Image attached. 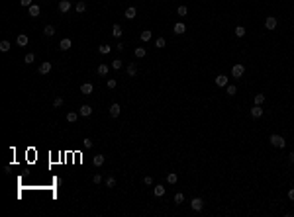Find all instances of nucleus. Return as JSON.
I'll return each instance as SVG.
<instances>
[{"instance_id": "obj_45", "label": "nucleus", "mask_w": 294, "mask_h": 217, "mask_svg": "<svg viewBox=\"0 0 294 217\" xmlns=\"http://www.w3.org/2000/svg\"><path fill=\"white\" fill-rule=\"evenodd\" d=\"M288 199H290V202H294V188H290V190H288Z\"/></svg>"}, {"instance_id": "obj_9", "label": "nucleus", "mask_w": 294, "mask_h": 217, "mask_svg": "<svg viewBox=\"0 0 294 217\" xmlns=\"http://www.w3.org/2000/svg\"><path fill=\"white\" fill-rule=\"evenodd\" d=\"M59 49H61V51H69V49H71V39H69V37H65V39H61V43H59Z\"/></svg>"}, {"instance_id": "obj_17", "label": "nucleus", "mask_w": 294, "mask_h": 217, "mask_svg": "<svg viewBox=\"0 0 294 217\" xmlns=\"http://www.w3.org/2000/svg\"><path fill=\"white\" fill-rule=\"evenodd\" d=\"M173 30H175L177 35H180V33H184V31H186V28H184V24H183V22H179V24H175V28H173Z\"/></svg>"}, {"instance_id": "obj_34", "label": "nucleus", "mask_w": 294, "mask_h": 217, "mask_svg": "<svg viewBox=\"0 0 294 217\" xmlns=\"http://www.w3.org/2000/svg\"><path fill=\"white\" fill-rule=\"evenodd\" d=\"M263 102H265V94H257V96H255V104H257V106H261Z\"/></svg>"}, {"instance_id": "obj_25", "label": "nucleus", "mask_w": 294, "mask_h": 217, "mask_svg": "<svg viewBox=\"0 0 294 217\" xmlns=\"http://www.w3.org/2000/svg\"><path fill=\"white\" fill-rule=\"evenodd\" d=\"M74 10H77V12H78V14H82V12H84V10H86V4H84V2H82V0H78V2H77V6H74Z\"/></svg>"}, {"instance_id": "obj_16", "label": "nucleus", "mask_w": 294, "mask_h": 217, "mask_svg": "<svg viewBox=\"0 0 294 217\" xmlns=\"http://www.w3.org/2000/svg\"><path fill=\"white\" fill-rule=\"evenodd\" d=\"M153 194L157 196V198H161V196H165V186H161V184H157L155 188H153Z\"/></svg>"}, {"instance_id": "obj_46", "label": "nucleus", "mask_w": 294, "mask_h": 217, "mask_svg": "<svg viewBox=\"0 0 294 217\" xmlns=\"http://www.w3.org/2000/svg\"><path fill=\"white\" fill-rule=\"evenodd\" d=\"M288 162H294V151L290 153V155H288Z\"/></svg>"}, {"instance_id": "obj_11", "label": "nucleus", "mask_w": 294, "mask_h": 217, "mask_svg": "<svg viewBox=\"0 0 294 217\" xmlns=\"http://www.w3.org/2000/svg\"><path fill=\"white\" fill-rule=\"evenodd\" d=\"M28 10H30V16H31V18H37V16H39V12H41V8L37 6V4H31Z\"/></svg>"}, {"instance_id": "obj_43", "label": "nucleus", "mask_w": 294, "mask_h": 217, "mask_svg": "<svg viewBox=\"0 0 294 217\" xmlns=\"http://www.w3.org/2000/svg\"><path fill=\"white\" fill-rule=\"evenodd\" d=\"M20 4H22V6H26V8H30L31 6V0H20Z\"/></svg>"}, {"instance_id": "obj_22", "label": "nucleus", "mask_w": 294, "mask_h": 217, "mask_svg": "<svg viewBox=\"0 0 294 217\" xmlns=\"http://www.w3.org/2000/svg\"><path fill=\"white\" fill-rule=\"evenodd\" d=\"M167 182L169 184H177V182H179V176H177L175 172H169L167 174Z\"/></svg>"}, {"instance_id": "obj_36", "label": "nucleus", "mask_w": 294, "mask_h": 217, "mask_svg": "<svg viewBox=\"0 0 294 217\" xmlns=\"http://www.w3.org/2000/svg\"><path fill=\"white\" fill-rule=\"evenodd\" d=\"M155 47H157V49H163V47H165V39H163V37H159V39L155 41Z\"/></svg>"}, {"instance_id": "obj_33", "label": "nucleus", "mask_w": 294, "mask_h": 217, "mask_svg": "<svg viewBox=\"0 0 294 217\" xmlns=\"http://www.w3.org/2000/svg\"><path fill=\"white\" fill-rule=\"evenodd\" d=\"M151 39V31L145 30V31H141V41H149Z\"/></svg>"}, {"instance_id": "obj_21", "label": "nucleus", "mask_w": 294, "mask_h": 217, "mask_svg": "<svg viewBox=\"0 0 294 217\" xmlns=\"http://www.w3.org/2000/svg\"><path fill=\"white\" fill-rule=\"evenodd\" d=\"M78 115H81V114H77V112H69V114H67V121L69 123H74L78 119Z\"/></svg>"}, {"instance_id": "obj_19", "label": "nucleus", "mask_w": 294, "mask_h": 217, "mask_svg": "<svg viewBox=\"0 0 294 217\" xmlns=\"http://www.w3.org/2000/svg\"><path fill=\"white\" fill-rule=\"evenodd\" d=\"M135 57H137V59H143V57L147 55V51H145V47H135Z\"/></svg>"}, {"instance_id": "obj_35", "label": "nucleus", "mask_w": 294, "mask_h": 217, "mask_svg": "<svg viewBox=\"0 0 294 217\" xmlns=\"http://www.w3.org/2000/svg\"><path fill=\"white\" fill-rule=\"evenodd\" d=\"M112 69H116V70H120V69H122V61H120V59H116V61H112Z\"/></svg>"}, {"instance_id": "obj_26", "label": "nucleus", "mask_w": 294, "mask_h": 217, "mask_svg": "<svg viewBox=\"0 0 294 217\" xmlns=\"http://www.w3.org/2000/svg\"><path fill=\"white\" fill-rule=\"evenodd\" d=\"M0 51H2V53L10 51V41H6V39H4V41H0Z\"/></svg>"}, {"instance_id": "obj_7", "label": "nucleus", "mask_w": 294, "mask_h": 217, "mask_svg": "<svg viewBox=\"0 0 294 217\" xmlns=\"http://www.w3.org/2000/svg\"><path fill=\"white\" fill-rule=\"evenodd\" d=\"M69 10H71V2H69V0H61L59 2V12L65 14V12H69Z\"/></svg>"}, {"instance_id": "obj_5", "label": "nucleus", "mask_w": 294, "mask_h": 217, "mask_svg": "<svg viewBox=\"0 0 294 217\" xmlns=\"http://www.w3.org/2000/svg\"><path fill=\"white\" fill-rule=\"evenodd\" d=\"M81 92H82V94H84V96H90V94H92V92H94V86H92V84H90V82H84V84H82V86H81Z\"/></svg>"}, {"instance_id": "obj_41", "label": "nucleus", "mask_w": 294, "mask_h": 217, "mask_svg": "<svg viewBox=\"0 0 294 217\" xmlns=\"http://www.w3.org/2000/svg\"><path fill=\"white\" fill-rule=\"evenodd\" d=\"M116 86H118V82H116L114 78H110V80H108V88H110V90H114Z\"/></svg>"}, {"instance_id": "obj_10", "label": "nucleus", "mask_w": 294, "mask_h": 217, "mask_svg": "<svg viewBox=\"0 0 294 217\" xmlns=\"http://www.w3.org/2000/svg\"><path fill=\"white\" fill-rule=\"evenodd\" d=\"M251 115H253L255 119H257V118H261V115H263V108H261V106H257V104H255V106L251 108Z\"/></svg>"}, {"instance_id": "obj_30", "label": "nucleus", "mask_w": 294, "mask_h": 217, "mask_svg": "<svg viewBox=\"0 0 294 217\" xmlns=\"http://www.w3.org/2000/svg\"><path fill=\"white\" fill-rule=\"evenodd\" d=\"M226 92L230 94V96H235V92H237V88H235L233 84H227V86H226Z\"/></svg>"}, {"instance_id": "obj_40", "label": "nucleus", "mask_w": 294, "mask_h": 217, "mask_svg": "<svg viewBox=\"0 0 294 217\" xmlns=\"http://www.w3.org/2000/svg\"><path fill=\"white\" fill-rule=\"evenodd\" d=\"M92 141H90V139H82V147H84V149H90V147H92Z\"/></svg>"}, {"instance_id": "obj_8", "label": "nucleus", "mask_w": 294, "mask_h": 217, "mask_svg": "<svg viewBox=\"0 0 294 217\" xmlns=\"http://www.w3.org/2000/svg\"><path fill=\"white\" fill-rule=\"evenodd\" d=\"M120 112H122V106H120V104H112L110 106V115L112 118H118Z\"/></svg>"}, {"instance_id": "obj_32", "label": "nucleus", "mask_w": 294, "mask_h": 217, "mask_svg": "<svg viewBox=\"0 0 294 217\" xmlns=\"http://www.w3.org/2000/svg\"><path fill=\"white\" fill-rule=\"evenodd\" d=\"M106 186H108V188H114L116 186V178L114 176H108V178H106Z\"/></svg>"}, {"instance_id": "obj_39", "label": "nucleus", "mask_w": 294, "mask_h": 217, "mask_svg": "<svg viewBox=\"0 0 294 217\" xmlns=\"http://www.w3.org/2000/svg\"><path fill=\"white\" fill-rule=\"evenodd\" d=\"M53 106H55V108H61V106H63V98H61V96H59V98H55V100H53Z\"/></svg>"}, {"instance_id": "obj_1", "label": "nucleus", "mask_w": 294, "mask_h": 217, "mask_svg": "<svg viewBox=\"0 0 294 217\" xmlns=\"http://www.w3.org/2000/svg\"><path fill=\"white\" fill-rule=\"evenodd\" d=\"M269 141H271V145H273L275 149H282L284 145H286L284 137H282V135H276V133H275V135H271V137H269Z\"/></svg>"}, {"instance_id": "obj_18", "label": "nucleus", "mask_w": 294, "mask_h": 217, "mask_svg": "<svg viewBox=\"0 0 294 217\" xmlns=\"http://www.w3.org/2000/svg\"><path fill=\"white\" fill-rule=\"evenodd\" d=\"M135 14H137V10H135L134 6H130V8L126 10V18H127V20H134V18H135Z\"/></svg>"}, {"instance_id": "obj_27", "label": "nucleus", "mask_w": 294, "mask_h": 217, "mask_svg": "<svg viewBox=\"0 0 294 217\" xmlns=\"http://www.w3.org/2000/svg\"><path fill=\"white\" fill-rule=\"evenodd\" d=\"M43 33H45L47 37L55 35V28H53V26H45V28H43Z\"/></svg>"}, {"instance_id": "obj_38", "label": "nucleus", "mask_w": 294, "mask_h": 217, "mask_svg": "<svg viewBox=\"0 0 294 217\" xmlns=\"http://www.w3.org/2000/svg\"><path fill=\"white\" fill-rule=\"evenodd\" d=\"M177 12H179V16H186V14H188V8H186V6H179Z\"/></svg>"}, {"instance_id": "obj_37", "label": "nucleus", "mask_w": 294, "mask_h": 217, "mask_svg": "<svg viewBox=\"0 0 294 217\" xmlns=\"http://www.w3.org/2000/svg\"><path fill=\"white\" fill-rule=\"evenodd\" d=\"M183 202H184V194H180V192H179V194L175 196V203H183Z\"/></svg>"}, {"instance_id": "obj_12", "label": "nucleus", "mask_w": 294, "mask_h": 217, "mask_svg": "<svg viewBox=\"0 0 294 217\" xmlns=\"http://www.w3.org/2000/svg\"><path fill=\"white\" fill-rule=\"evenodd\" d=\"M216 84L222 86V88L227 86V76H226V74H218V76H216Z\"/></svg>"}, {"instance_id": "obj_44", "label": "nucleus", "mask_w": 294, "mask_h": 217, "mask_svg": "<svg viewBox=\"0 0 294 217\" xmlns=\"http://www.w3.org/2000/svg\"><path fill=\"white\" fill-rule=\"evenodd\" d=\"M143 182H145L147 186H151V184H153V178H151V176H145V178H143Z\"/></svg>"}, {"instance_id": "obj_15", "label": "nucleus", "mask_w": 294, "mask_h": 217, "mask_svg": "<svg viewBox=\"0 0 294 217\" xmlns=\"http://www.w3.org/2000/svg\"><path fill=\"white\" fill-rule=\"evenodd\" d=\"M108 70H110V66H108V65H98L96 73L100 74V76H106V74H108Z\"/></svg>"}, {"instance_id": "obj_4", "label": "nucleus", "mask_w": 294, "mask_h": 217, "mask_svg": "<svg viewBox=\"0 0 294 217\" xmlns=\"http://www.w3.org/2000/svg\"><path fill=\"white\" fill-rule=\"evenodd\" d=\"M190 207H192L194 211H202V207H204V202H202L200 198H194L192 202H190Z\"/></svg>"}, {"instance_id": "obj_42", "label": "nucleus", "mask_w": 294, "mask_h": 217, "mask_svg": "<svg viewBox=\"0 0 294 217\" xmlns=\"http://www.w3.org/2000/svg\"><path fill=\"white\" fill-rule=\"evenodd\" d=\"M92 182H94V184H100V182H102V176H100V174H94Z\"/></svg>"}, {"instance_id": "obj_24", "label": "nucleus", "mask_w": 294, "mask_h": 217, "mask_svg": "<svg viewBox=\"0 0 294 217\" xmlns=\"http://www.w3.org/2000/svg\"><path fill=\"white\" fill-rule=\"evenodd\" d=\"M127 74H130V76H135V74H137V66H135V63L127 65Z\"/></svg>"}, {"instance_id": "obj_31", "label": "nucleus", "mask_w": 294, "mask_h": 217, "mask_svg": "<svg viewBox=\"0 0 294 217\" xmlns=\"http://www.w3.org/2000/svg\"><path fill=\"white\" fill-rule=\"evenodd\" d=\"M235 35H237V37H243V35H245V28H243V26H237V28H235Z\"/></svg>"}, {"instance_id": "obj_3", "label": "nucleus", "mask_w": 294, "mask_h": 217, "mask_svg": "<svg viewBox=\"0 0 294 217\" xmlns=\"http://www.w3.org/2000/svg\"><path fill=\"white\" fill-rule=\"evenodd\" d=\"M276 24H279V20H276L275 16H269V18L265 20V28H267V30H275Z\"/></svg>"}, {"instance_id": "obj_29", "label": "nucleus", "mask_w": 294, "mask_h": 217, "mask_svg": "<svg viewBox=\"0 0 294 217\" xmlns=\"http://www.w3.org/2000/svg\"><path fill=\"white\" fill-rule=\"evenodd\" d=\"M34 61H35V55H34V53H28V55L24 57V63H28V65H31Z\"/></svg>"}, {"instance_id": "obj_28", "label": "nucleus", "mask_w": 294, "mask_h": 217, "mask_svg": "<svg viewBox=\"0 0 294 217\" xmlns=\"http://www.w3.org/2000/svg\"><path fill=\"white\" fill-rule=\"evenodd\" d=\"M110 51H112L110 45H100V47H98V53H102V55H108Z\"/></svg>"}, {"instance_id": "obj_13", "label": "nucleus", "mask_w": 294, "mask_h": 217, "mask_svg": "<svg viewBox=\"0 0 294 217\" xmlns=\"http://www.w3.org/2000/svg\"><path fill=\"white\" fill-rule=\"evenodd\" d=\"M51 70V63H41L39 65V74H47Z\"/></svg>"}, {"instance_id": "obj_23", "label": "nucleus", "mask_w": 294, "mask_h": 217, "mask_svg": "<svg viewBox=\"0 0 294 217\" xmlns=\"http://www.w3.org/2000/svg\"><path fill=\"white\" fill-rule=\"evenodd\" d=\"M112 35H114V37H122V28H120L118 24L112 26Z\"/></svg>"}, {"instance_id": "obj_20", "label": "nucleus", "mask_w": 294, "mask_h": 217, "mask_svg": "<svg viewBox=\"0 0 294 217\" xmlns=\"http://www.w3.org/2000/svg\"><path fill=\"white\" fill-rule=\"evenodd\" d=\"M104 160H106V158H104V155H96V157L92 158L94 166H102V164H104Z\"/></svg>"}, {"instance_id": "obj_2", "label": "nucleus", "mask_w": 294, "mask_h": 217, "mask_svg": "<svg viewBox=\"0 0 294 217\" xmlns=\"http://www.w3.org/2000/svg\"><path fill=\"white\" fill-rule=\"evenodd\" d=\"M243 73H245V66L243 65H233V69H231V74H233V78H241L243 76Z\"/></svg>"}, {"instance_id": "obj_14", "label": "nucleus", "mask_w": 294, "mask_h": 217, "mask_svg": "<svg viewBox=\"0 0 294 217\" xmlns=\"http://www.w3.org/2000/svg\"><path fill=\"white\" fill-rule=\"evenodd\" d=\"M16 43L22 45V47H24V45H28V35H26V33H20V35L16 37Z\"/></svg>"}, {"instance_id": "obj_6", "label": "nucleus", "mask_w": 294, "mask_h": 217, "mask_svg": "<svg viewBox=\"0 0 294 217\" xmlns=\"http://www.w3.org/2000/svg\"><path fill=\"white\" fill-rule=\"evenodd\" d=\"M78 114H81L82 118H88V115L92 114V108H90L88 104H84V106H81V110H78Z\"/></svg>"}]
</instances>
